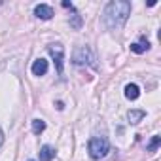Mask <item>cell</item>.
<instances>
[{"label":"cell","instance_id":"obj_14","mask_svg":"<svg viewBox=\"0 0 161 161\" xmlns=\"http://www.w3.org/2000/svg\"><path fill=\"white\" fill-rule=\"evenodd\" d=\"M63 8H70V10H72L74 6H72V2H68V0H64V2H63Z\"/></svg>","mask_w":161,"mask_h":161},{"label":"cell","instance_id":"obj_12","mask_svg":"<svg viewBox=\"0 0 161 161\" xmlns=\"http://www.w3.org/2000/svg\"><path fill=\"white\" fill-rule=\"evenodd\" d=\"M159 144H161V136H159V135H153V136H152V140L148 142L146 150H148V152H155V150L159 148Z\"/></svg>","mask_w":161,"mask_h":161},{"label":"cell","instance_id":"obj_7","mask_svg":"<svg viewBox=\"0 0 161 161\" xmlns=\"http://www.w3.org/2000/svg\"><path fill=\"white\" fill-rule=\"evenodd\" d=\"M150 49V42L144 38V36H140V42H135V44H131V51L133 53H144V51H148Z\"/></svg>","mask_w":161,"mask_h":161},{"label":"cell","instance_id":"obj_1","mask_svg":"<svg viewBox=\"0 0 161 161\" xmlns=\"http://www.w3.org/2000/svg\"><path fill=\"white\" fill-rule=\"evenodd\" d=\"M131 15V2L127 0H112L103 12V23L106 29H121Z\"/></svg>","mask_w":161,"mask_h":161},{"label":"cell","instance_id":"obj_10","mask_svg":"<svg viewBox=\"0 0 161 161\" xmlns=\"http://www.w3.org/2000/svg\"><path fill=\"white\" fill-rule=\"evenodd\" d=\"M144 116H146V112H144V110H129L127 119H129L133 125H136V123H140V121L144 119Z\"/></svg>","mask_w":161,"mask_h":161},{"label":"cell","instance_id":"obj_15","mask_svg":"<svg viewBox=\"0 0 161 161\" xmlns=\"http://www.w3.org/2000/svg\"><path fill=\"white\" fill-rule=\"evenodd\" d=\"M4 144V133H2V129H0V146Z\"/></svg>","mask_w":161,"mask_h":161},{"label":"cell","instance_id":"obj_5","mask_svg":"<svg viewBox=\"0 0 161 161\" xmlns=\"http://www.w3.org/2000/svg\"><path fill=\"white\" fill-rule=\"evenodd\" d=\"M34 15H36L38 19H42V21H49V19L53 17V8L47 6V4H38V6L34 8Z\"/></svg>","mask_w":161,"mask_h":161},{"label":"cell","instance_id":"obj_11","mask_svg":"<svg viewBox=\"0 0 161 161\" xmlns=\"http://www.w3.org/2000/svg\"><path fill=\"white\" fill-rule=\"evenodd\" d=\"M44 129H46V121L44 119H32V133L34 135L44 133Z\"/></svg>","mask_w":161,"mask_h":161},{"label":"cell","instance_id":"obj_9","mask_svg":"<svg viewBox=\"0 0 161 161\" xmlns=\"http://www.w3.org/2000/svg\"><path fill=\"white\" fill-rule=\"evenodd\" d=\"M38 153H40V161H51L55 157V148H51L49 144H46V146L40 148Z\"/></svg>","mask_w":161,"mask_h":161},{"label":"cell","instance_id":"obj_6","mask_svg":"<svg viewBox=\"0 0 161 161\" xmlns=\"http://www.w3.org/2000/svg\"><path fill=\"white\" fill-rule=\"evenodd\" d=\"M47 68H49V64H47V61L46 59H36L34 63H32V74L34 76H44V74H47Z\"/></svg>","mask_w":161,"mask_h":161},{"label":"cell","instance_id":"obj_13","mask_svg":"<svg viewBox=\"0 0 161 161\" xmlns=\"http://www.w3.org/2000/svg\"><path fill=\"white\" fill-rule=\"evenodd\" d=\"M70 27L76 29V31H78V29H82V15H80L76 10H74V15H72V19H70Z\"/></svg>","mask_w":161,"mask_h":161},{"label":"cell","instance_id":"obj_3","mask_svg":"<svg viewBox=\"0 0 161 161\" xmlns=\"http://www.w3.org/2000/svg\"><path fill=\"white\" fill-rule=\"evenodd\" d=\"M93 61H95V57H93V53H91V49L87 46H78L74 49V53H72V63L76 66H84V64H91L93 66L95 64Z\"/></svg>","mask_w":161,"mask_h":161},{"label":"cell","instance_id":"obj_2","mask_svg":"<svg viewBox=\"0 0 161 161\" xmlns=\"http://www.w3.org/2000/svg\"><path fill=\"white\" fill-rule=\"evenodd\" d=\"M87 150H89V155L93 159H103L110 152V142L104 136H93V138H89Z\"/></svg>","mask_w":161,"mask_h":161},{"label":"cell","instance_id":"obj_8","mask_svg":"<svg viewBox=\"0 0 161 161\" xmlns=\"http://www.w3.org/2000/svg\"><path fill=\"white\" fill-rule=\"evenodd\" d=\"M125 97H127L129 101H136V99L140 97L138 86H136V84H127V86H125Z\"/></svg>","mask_w":161,"mask_h":161},{"label":"cell","instance_id":"obj_4","mask_svg":"<svg viewBox=\"0 0 161 161\" xmlns=\"http://www.w3.org/2000/svg\"><path fill=\"white\" fill-rule=\"evenodd\" d=\"M47 53L51 55L53 63H55V68L59 74H63V64H64V47L61 44H49L47 46Z\"/></svg>","mask_w":161,"mask_h":161}]
</instances>
